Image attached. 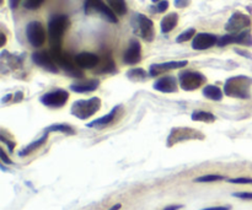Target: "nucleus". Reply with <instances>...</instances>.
<instances>
[{"label":"nucleus","instance_id":"28","mask_svg":"<svg viewBox=\"0 0 252 210\" xmlns=\"http://www.w3.org/2000/svg\"><path fill=\"white\" fill-rule=\"evenodd\" d=\"M193 36H196V30L189 29V30H186V31L182 32V33L177 37L176 42L177 43H184V42H187L189 39H191Z\"/></svg>","mask_w":252,"mask_h":210},{"label":"nucleus","instance_id":"9","mask_svg":"<svg viewBox=\"0 0 252 210\" xmlns=\"http://www.w3.org/2000/svg\"><path fill=\"white\" fill-rule=\"evenodd\" d=\"M251 25V20L248 15L243 14V12H234L230 16V19L228 20L225 25L226 32L231 34L240 33L244 30L248 29Z\"/></svg>","mask_w":252,"mask_h":210},{"label":"nucleus","instance_id":"21","mask_svg":"<svg viewBox=\"0 0 252 210\" xmlns=\"http://www.w3.org/2000/svg\"><path fill=\"white\" fill-rule=\"evenodd\" d=\"M117 111H118V106H116V107L113 108V110L111 111L110 113H108V115L103 116V117H101V118H97V120H93V122H91V123H88V124H86V125H88L89 128L103 127V125H107L108 123H111L113 120H115L116 113H117Z\"/></svg>","mask_w":252,"mask_h":210},{"label":"nucleus","instance_id":"19","mask_svg":"<svg viewBox=\"0 0 252 210\" xmlns=\"http://www.w3.org/2000/svg\"><path fill=\"white\" fill-rule=\"evenodd\" d=\"M177 22H179V15H177L176 12H171V14L166 15V16L161 20V24H160L162 33L171 32L172 30L176 27Z\"/></svg>","mask_w":252,"mask_h":210},{"label":"nucleus","instance_id":"13","mask_svg":"<svg viewBox=\"0 0 252 210\" xmlns=\"http://www.w3.org/2000/svg\"><path fill=\"white\" fill-rule=\"evenodd\" d=\"M219 38L216 34L212 33H206V32H202V33H197L193 37V41H192V48L196 49V51H204V49H208L211 47L218 44Z\"/></svg>","mask_w":252,"mask_h":210},{"label":"nucleus","instance_id":"14","mask_svg":"<svg viewBox=\"0 0 252 210\" xmlns=\"http://www.w3.org/2000/svg\"><path fill=\"white\" fill-rule=\"evenodd\" d=\"M189 64L187 60H179V61H166V63H161V64H153L150 65V75L152 76H158L160 74L165 73V71H169V70H174V69H181L185 68V66Z\"/></svg>","mask_w":252,"mask_h":210},{"label":"nucleus","instance_id":"8","mask_svg":"<svg viewBox=\"0 0 252 210\" xmlns=\"http://www.w3.org/2000/svg\"><path fill=\"white\" fill-rule=\"evenodd\" d=\"M26 36L30 44L36 47V48L43 46V43L46 42V31H44L41 22L38 21H32L27 25Z\"/></svg>","mask_w":252,"mask_h":210},{"label":"nucleus","instance_id":"33","mask_svg":"<svg viewBox=\"0 0 252 210\" xmlns=\"http://www.w3.org/2000/svg\"><path fill=\"white\" fill-rule=\"evenodd\" d=\"M233 197L245 199V201H252V192H235L233 193Z\"/></svg>","mask_w":252,"mask_h":210},{"label":"nucleus","instance_id":"12","mask_svg":"<svg viewBox=\"0 0 252 210\" xmlns=\"http://www.w3.org/2000/svg\"><path fill=\"white\" fill-rule=\"evenodd\" d=\"M231 43H239L244 44V46H252V36L249 31H243L240 33L235 34H225V36L220 37L218 41L219 47L228 46V44Z\"/></svg>","mask_w":252,"mask_h":210},{"label":"nucleus","instance_id":"34","mask_svg":"<svg viewBox=\"0 0 252 210\" xmlns=\"http://www.w3.org/2000/svg\"><path fill=\"white\" fill-rule=\"evenodd\" d=\"M0 140H1L2 143H4V144H6L7 145V148H9V151L10 152H12L14 151V148H15V143H12V142H9V140L7 139H5V137L4 135H0Z\"/></svg>","mask_w":252,"mask_h":210},{"label":"nucleus","instance_id":"40","mask_svg":"<svg viewBox=\"0 0 252 210\" xmlns=\"http://www.w3.org/2000/svg\"><path fill=\"white\" fill-rule=\"evenodd\" d=\"M5 41H6V38H5V34L1 33V46H4Z\"/></svg>","mask_w":252,"mask_h":210},{"label":"nucleus","instance_id":"23","mask_svg":"<svg viewBox=\"0 0 252 210\" xmlns=\"http://www.w3.org/2000/svg\"><path fill=\"white\" fill-rule=\"evenodd\" d=\"M192 120L194 122H204V123H213L216 120V116L211 112H207V111L202 110H196L193 111V113L191 115Z\"/></svg>","mask_w":252,"mask_h":210},{"label":"nucleus","instance_id":"6","mask_svg":"<svg viewBox=\"0 0 252 210\" xmlns=\"http://www.w3.org/2000/svg\"><path fill=\"white\" fill-rule=\"evenodd\" d=\"M85 12L86 14H98L107 20L108 22L116 24L117 22V16L115 12L111 10L108 5L102 2L101 0H86L85 1Z\"/></svg>","mask_w":252,"mask_h":210},{"label":"nucleus","instance_id":"31","mask_svg":"<svg viewBox=\"0 0 252 210\" xmlns=\"http://www.w3.org/2000/svg\"><path fill=\"white\" fill-rule=\"evenodd\" d=\"M228 182L234 184H252V179L250 177H238V179L228 180Z\"/></svg>","mask_w":252,"mask_h":210},{"label":"nucleus","instance_id":"22","mask_svg":"<svg viewBox=\"0 0 252 210\" xmlns=\"http://www.w3.org/2000/svg\"><path fill=\"white\" fill-rule=\"evenodd\" d=\"M203 96L212 101H221V98H223V91L216 85H207L203 89Z\"/></svg>","mask_w":252,"mask_h":210},{"label":"nucleus","instance_id":"38","mask_svg":"<svg viewBox=\"0 0 252 210\" xmlns=\"http://www.w3.org/2000/svg\"><path fill=\"white\" fill-rule=\"evenodd\" d=\"M184 208V206H169L166 208H164L162 210H180Z\"/></svg>","mask_w":252,"mask_h":210},{"label":"nucleus","instance_id":"24","mask_svg":"<svg viewBox=\"0 0 252 210\" xmlns=\"http://www.w3.org/2000/svg\"><path fill=\"white\" fill-rule=\"evenodd\" d=\"M108 2V6L111 7L113 12L116 15H125L127 12V5H126L125 0H107Z\"/></svg>","mask_w":252,"mask_h":210},{"label":"nucleus","instance_id":"39","mask_svg":"<svg viewBox=\"0 0 252 210\" xmlns=\"http://www.w3.org/2000/svg\"><path fill=\"white\" fill-rule=\"evenodd\" d=\"M121 208H122V206H121V204H115V206L111 207L108 210H120Z\"/></svg>","mask_w":252,"mask_h":210},{"label":"nucleus","instance_id":"16","mask_svg":"<svg viewBox=\"0 0 252 210\" xmlns=\"http://www.w3.org/2000/svg\"><path fill=\"white\" fill-rule=\"evenodd\" d=\"M154 89L164 93H172L177 91V79L175 76L166 75L158 79L154 83Z\"/></svg>","mask_w":252,"mask_h":210},{"label":"nucleus","instance_id":"29","mask_svg":"<svg viewBox=\"0 0 252 210\" xmlns=\"http://www.w3.org/2000/svg\"><path fill=\"white\" fill-rule=\"evenodd\" d=\"M113 70H115V64H113L112 59H106L102 65L97 69V73H110Z\"/></svg>","mask_w":252,"mask_h":210},{"label":"nucleus","instance_id":"5","mask_svg":"<svg viewBox=\"0 0 252 210\" xmlns=\"http://www.w3.org/2000/svg\"><path fill=\"white\" fill-rule=\"evenodd\" d=\"M179 83L182 90L193 91L196 89L201 88L206 83V78L201 73H198V71H181L179 75Z\"/></svg>","mask_w":252,"mask_h":210},{"label":"nucleus","instance_id":"32","mask_svg":"<svg viewBox=\"0 0 252 210\" xmlns=\"http://www.w3.org/2000/svg\"><path fill=\"white\" fill-rule=\"evenodd\" d=\"M167 7H169V1H166V0H162V1L158 2V5L153 10H154L155 12H164V11H166Z\"/></svg>","mask_w":252,"mask_h":210},{"label":"nucleus","instance_id":"37","mask_svg":"<svg viewBox=\"0 0 252 210\" xmlns=\"http://www.w3.org/2000/svg\"><path fill=\"white\" fill-rule=\"evenodd\" d=\"M189 4V0H175V6L176 7H185Z\"/></svg>","mask_w":252,"mask_h":210},{"label":"nucleus","instance_id":"27","mask_svg":"<svg viewBox=\"0 0 252 210\" xmlns=\"http://www.w3.org/2000/svg\"><path fill=\"white\" fill-rule=\"evenodd\" d=\"M127 76L129 79L134 81H140V80H144L145 78L148 76V73L144 70V69H132V70L128 71Z\"/></svg>","mask_w":252,"mask_h":210},{"label":"nucleus","instance_id":"30","mask_svg":"<svg viewBox=\"0 0 252 210\" xmlns=\"http://www.w3.org/2000/svg\"><path fill=\"white\" fill-rule=\"evenodd\" d=\"M44 0H25L24 6L26 7L27 10H36L43 4Z\"/></svg>","mask_w":252,"mask_h":210},{"label":"nucleus","instance_id":"1","mask_svg":"<svg viewBox=\"0 0 252 210\" xmlns=\"http://www.w3.org/2000/svg\"><path fill=\"white\" fill-rule=\"evenodd\" d=\"M252 78L246 75H238L229 78L224 85V93L229 97L246 100L250 97Z\"/></svg>","mask_w":252,"mask_h":210},{"label":"nucleus","instance_id":"7","mask_svg":"<svg viewBox=\"0 0 252 210\" xmlns=\"http://www.w3.org/2000/svg\"><path fill=\"white\" fill-rule=\"evenodd\" d=\"M204 135L201 134L197 130L192 129V128H174L167 137V147H174L176 143L185 142V140H192V139H203Z\"/></svg>","mask_w":252,"mask_h":210},{"label":"nucleus","instance_id":"3","mask_svg":"<svg viewBox=\"0 0 252 210\" xmlns=\"http://www.w3.org/2000/svg\"><path fill=\"white\" fill-rule=\"evenodd\" d=\"M101 108V100L98 97H91L89 100H78L71 105V115L79 120H88L93 117Z\"/></svg>","mask_w":252,"mask_h":210},{"label":"nucleus","instance_id":"17","mask_svg":"<svg viewBox=\"0 0 252 210\" xmlns=\"http://www.w3.org/2000/svg\"><path fill=\"white\" fill-rule=\"evenodd\" d=\"M75 63L78 64L79 68L81 69H93L98 65L100 59L96 54L89 53V52H83L75 57Z\"/></svg>","mask_w":252,"mask_h":210},{"label":"nucleus","instance_id":"35","mask_svg":"<svg viewBox=\"0 0 252 210\" xmlns=\"http://www.w3.org/2000/svg\"><path fill=\"white\" fill-rule=\"evenodd\" d=\"M0 156H1V161H2V164H6V165H12V164H14V162H12L11 160H10L9 157L6 156V154H5L4 149L0 150Z\"/></svg>","mask_w":252,"mask_h":210},{"label":"nucleus","instance_id":"25","mask_svg":"<svg viewBox=\"0 0 252 210\" xmlns=\"http://www.w3.org/2000/svg\"><path fill=\"white\" fill-rule=\"evenodd\" d=\"M53 132H61L66 135H74L75 134V129L68 124H52L46 128V133H53Z\"/></svg>","mask_w":252,"mask_h":210},{"label":"nucleus","instance_id":"20","mask_svg":"<svg viewBox=\"0 0 252 210\" xmlns=\"http://www.w3.org/2000/svg\"><path fill=\"white\" fill-rule=\"evenodd\" d=\"M47 138H48V133H44L43 137H41V138H39V139L34 140V142H32L31 144H29V145H27V147H25L24 149L20 150V151H19V156L20 157H25V156H27V155L31 154V152H33L34 150L39 149V148H41L42 145H43L44 143H46Z\"/></svg>","mask_w":252,"mask_h":210},{"label":"nucleus","instance_id":"11","mask_svg":"<svg viewBox=\"0 0 252 210\" xmlns=\"http://www.w3.org/2000/svg\"><path fill=\"white\" fill-rule=\"evenodd\" d=\"M32 60H33V63L36 64V65L41 66L44 70L51 71V73H58V65H57L56 61H54L51 52H36V53L32 54Z\"/></svg>","mask_w":252,"mask_h":210},{"label":"nucleus","instance_id":"2","mask_svg":"<svg viewBox=\"0 0 252 210\" xmlns=\"http://www.w3.org/2000/svg\"><path fill=\"white\" fill-rule=\"evenodd\" d=\"M69 26V19L65 15H57L48 22V37L51 49H61L62 38Z\"/></svg>","mask_w":252,"mask_h":210},{"label":"nucleus","instance_id":"4","mask_svg":"<svg viewBox=\"0 0 252 210\" xmlns=\"http://www.w3.org/2000/svg\"><path fill=\"white\" fill-rule=\"evenodd\" d=\"M132 26L134 33L142 37L144 41L152 42L154 39V24L148 16L143 14H135L132 20Z\"/></svg>","mask_w":252,"mask_h":210},{"label":"nucleus","instance_id":"15","mask_svg":"<svg viewBox=\"0 0 252 210\" xmlns=\"http://www.w3.org/2000/svg\"><path fill=\"white\" fill-rule=\"evenodd\" d=\"M140 59H142V47H140L139 42L132 39L129 47L126 51L125 56H123V60H125L126 64L134 65V64L139 63Z\"/></svg>","mask_w":252,"mask_h":210},{"label":"nucleus","instance_id":"36","mask_svg":"<svg viewBox=\"0 0 252 210\" xmlns=\"http://www.w3.org/2000/svg\"><path fill=\"white\" fill-rule=\"evenodd\" d=\"M201 210H231L230 206H220V207H209V208H204Z\"/></svg>","mask_w":252,"mask_h":210},{"label":"nucleus","instance_id":"18","mask_svg":"<svg viewBox=\"0 0 252 210\" xmlns=\"http://www.w3.org/2000/svg\"><path fill=\"white\" fill-rule=\"evenodd\" d=\"M97 88H98V81L90 80V81H86V83L73 84V85L70 86V90L78 93H88V92H93V91H95Z\"/></svg>","mask_w":252,"mask_h":210},{"label":"nucleus","instance_id":"10","mask_svg":"<svg viewBox=\"0 0 252 210\" xmlns=\"http://www.w3.org/2000/svg\"><path fill=\"white\" fill-rule=\"evenodd\" d=\"M69 98L68 91L63 90V89H58V90H54L52 92L44 93L41 97V102L44 106L51 108H59L63 107L66 103Z\"/></svg>","mask_w":252,"mask_h":210},{"label":"nucleus","instance_id":"26","mask_svg":"<svg viewBox=\"0 0 252 210\" xmlns=\"http://www.w3.org/2000/svg\"><path fill=\"white\" fill-rule=\"evenodd\" d=\"M225 180V177L221 176V175H206V176L197 177L193 180V182L196 183H209V182H218Z\"/></svg>","mask_w":252,"mask_h":210}]
</instances>
